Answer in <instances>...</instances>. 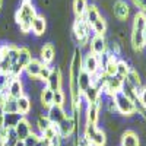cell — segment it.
Masks as SVG:
<instances>
[{"mask_svg":"<svg viewBox=\"0 0 146 146\" xmlns=\"http://www.w3.org/2000/svg\"><path fill=\"white\" fill-rule=\"evenodd\" d=\"M82 51L80 48H75L72 54L70 66H69V91H70V107L73 111H82V95L78 88V78L82 70Z\"/></svg>","mask_w":146,"mask_h":146,"instance_id":"6da1fadb","label":"cell"},{"mask_svg":"<svg viewBox=\"0 0 146 146\" xmlns=\"http://www.w3.org/2000/svg\"><path fill=\"white\" fill-rule=\"evenodd\" d=\"M36 13V7L34 5L32 0H21L19 7L15 13V21L19 25V29L22 34H29L31 32V25L32 21L35 19Z\"/></svg>","mask_w":146,"mask_h":146,"instance_id":"7a4b0ae2","label":"cell"},{"mask_svg":"<svg viewBox=\"0 0 146 146\" xmlns=\"http://www.w3.org/2000/svg\"><path fill=\"white\" fill-rule=\"evenodd\" d=\"M145 27H146V13L137 10L136 15L133 16V27H131V35H130L131 47L136 53H140L145 50V42H143Z\"/></svg>","mask_w":146,"mask_h":146,"instance_id":"3957f363","label":"cell"},{"mask_svg":"<svg viewBox=\"0 0 146 146\" xmlns=\"http://www.w3.org/2000/svg\"><path fill=\"white\" fill-rule=\"evenodd\" d=\"M113 101L115 104V110L120 115L123 117H133L137 114V107H136V102L130 100L127 95H124L123 92H118L117 95L113 96Z\"/></svg>","mask_w":146,"mask_h":146,"instance_id":"277c9868","label":"cell"},{"mask_svg":"<svg viewBox=\"0 0 146 146\" xmlns=\"http://www.w3.org/2000/svg\"><path fill=\"white\" fill-rule=\"evenodd\" d=\"M72 32L73 36H75L76 42L79 44V48H83L89 44L91 40V27L86 23L83 18H76L75 22H73V27H72Z\"/></svg>","mask_w":146,"mask_h":146,"instance_id":"5b68a950","label":"cell"},{"mask_svg":"<svg viewBox=\"0 0 146 146\" xmlns=\"http://www.w3.org/2000/svg\"><path fill=\"white\" fill-rule=\"evenodd\" d=\"M83 137L91 143V146H105L107 145V135L101 127H98V124L85 123Z\"/></svg>","mask_w":146,"mask_h":146,"instance_id":"8992f818","label":"cell"},{"mask_svg":"<svg viewBox=\"0 0 146 146\" xmlns=\"http://www.w3.org/2000/svg\"><path fill=\"white\" fill-rule=\"evenodd\" d=\"M121 89H123V79L113 76V78H107V80L104 82L102 88H101V92L107 98H113L114 95L121 92Z\"/></svg>","mask_w":146,"mask_h":146,"instance_id":"52a82bcc","label":"cell"},{"mask_svg":"<svg viewBox=\"0 0 146 146\" xmlns=\"http://www.w3.org/2000/svg\"><path fill=\"white\" fill-rule=\"evenodd\" d=\"M57 130H58V135L62 136V139H70L73 135H78V127L75 123V118L70 114H67L62 123L57 124Z\"/></svg>","mask_w":146,"mask_h":146,"instance_id":"ba28073f","label":"cell"},{"mask_svg":"<svg viewBox=\"0 0 146 146\" xmlns=\"http://www.w3.org/2000/svg\"><path fill=\"white\" fill-rule=\"evenodd\" d=\"M82 69L85 72H88L91 76H95L98 72H101V63H100V57L92 54L88 51L82 58Z\"/></svg>","mask_w":146,"mask_h":146,"instance_id":"9c48e42d","label":"cell"},{"mask_svg":"<svg viewBox=\"0 0 146 146\" xmlns=\"http://www.w3.org/2000/svg\"><path fill=\"white\" fill-rule=\"evenodd\" d=\"M89 51L95 56H104L108 50V41L104 35H94L92 38L89 40Z\"/></svg>","mask_w":146,"mask_h":146,"instance_id":"30bf717a","label":"cell"},{"mask_svg":"<svg viewBox=\"0 0 146 146\" xmlns=\"http://www.w3.org/2000/svg\"><path fill=\"white\" fill-rule=\"evenodd\" d=\"M45 86L48 89H51L53 92L63 89V73H62V69L60 67H53L51 69L50 76H48V79L45 80Z\"/></svg>","mask_w":146,"mask_h":146,"instance_id":"8fae6325","label":"cell"},{"mask_svg":"<svg viewBox=\"0 0 146 146\" xmlns=\"http://www.w3.org/2000/svg\"><path fill=\"white\" fill-rule=\"evenodd\" d=\"M6 95L13 100H18L22 95H25V83H23V80L21 78H12Z\"/></svg>","mask_w":146,"mask_h":146,"instance_id":"7c38bea8","label":"cell"},{"mask_svg":"<svg viewBox=\"0 0 146 146\" xmlns=\"http://www.w3.org/2000/svg\"><path fill=\"white\" fill-rule=\"evenodd\" d=\"M101 105H102V100L100 102H95V104H86V108H85V120L86 121H85V123L98 124Z\"/></svg>","mask_w":146,"mask_h":146,"instance_id":"4fadbf2b","label":"cell"},{"mask_svg":"<svg viewBox=\"0 0 146 146\" xmlns=\"http://www.w3.org/2000/svg\"><path fill=\"white\" fill-rule=\"evenodd\" d=\"M13 129H15V133H16V136H18L19 140H25L34 131V127L31 124V121L27 117H21V120L18 121V124Z\"/></svg>","mask_w":146,"mask_h":146,"instance_id":"5bb4252c","label":"cell"},{"mask_svg":"<svg viewBox=\"0 0 146 146\" xmlns=\"http://www.w3.org/2000/svg\"><path fill=\"white\" fill-rule=\"evenodd\" d=\"M113 15L121 21V22H126L129 19V15H130V6L127 2L124 0H115L114 5H113Z\"/></svg>","mask_w":146,"mask_h":146,"instance_id":"9a60e30c","label":"cell"},{"mask_svg":"<svg viewBox=\"0 0 146 146\" xmlns=\"http://www.w3.org/2000/svg\"><path fill=\"white\" fill-rule=\"evenodd\" d=\"M67 113H66V110L64 107H60V105H51L50 108L47 110V117L50 118V121L53 124H58V123H62V121L66 118Z\"/></svg>","mask_w":146,"mask_h":146,"instance_id":"2e32d148","label":"cell"},{"mask_svg":"<svg viewBox=\"0 0 146 146\" xmlns=\"http://www.w3.org/2000/svg\"><path fill=\"white\" fill-rule=\"evenodd\" d=\"M40 60L44 64L51 66V63L56 60V47L51 42H47L41 47L40 50Z\"/></svg>","mask_w":146,"mask_h":146,"instance_id":"e0dca14e","label":"cell"},{"mask_svg":"<svg viewBox=\"0 0 146 146\" xmlns=\"http://www.w3.org/2000/svg\"><path fill=\"white\" fill-rule=\"evenodd\" d=\"M41 67H42V62L40 58H34L27 64L25 70H23V73L28 76V79L31 80H38V76H40V72H41Z\"/></svg>","mask_w":146,"mask_h":146,"instance_id":"ac0fdd59","label":"cell"},{"mask_svg":"<svg viewBox=\"0 0 146 146\" xmlns=\"http://www.w3.org/2000/svg\"><path fill=\"white\" fill-rule=\"evenodd\" d=\"M102 92H101V89L96 86V85H91V86L85 91L83 94H82V98L86 101V104H95V102H100L101 100H102Z\"/></svg>","mask_w":146,"mask_h":146,"instance_id":"d6986e66","label":"cell"},{"mask_svg":"<svg viewBox=\"0 0 146 146\" xmlns=\"http://www.w3.org/2000/svg\"><path fill=\"white\" fill-rule=\"evenodd\" d=\"M47 31V19L44 15H36L35 19L32 21V25H31V32L36 36H41L44 35Z\"/></svg>","mask_w":146,"mask_h":146,"instance_id":"ffe728a7","label":"cell"},{"mask_svg":"<svg viewBox=\"0 0 146 146\" xmlns=\"http://www.w3.org/2000/svg\"><path fill=\"white\" fill-rule=\"evenodd\" d=\"M0 136H2L3 146H16V143L19 142L16 133H15V129H12V127H5L0 131Z\"/></svg>","mask_w":146,"mask_h":146,"instance_id":"44dd1931","label":"cell"},{"mask_svg":"<svg viewBox=\"0 0 146 146\" xmlns=\"http://www.w3.org/2000/svg\"><path fill=\"white\" fill-rule=\"evenodd\" d=\"M16 107H18V113L22 115V117H27L31 110H32V102H31V98L29 95H22L21 98L16 100Z\"/></svg>","mask_w":146,"mask_h":146,"instance_id":"7402d4cb","label":"cell"},{"mask_svg":"<svg viewBox=\"0 0 146 146\" xmlns=\"http://www.w3.org/2000/svg\"><path fill=\"white\" fill-rule=\"evenodd\" d=\"M120 146H140L139 135L135 130H126L121 135V143Z\"/></svg>","mask_w":146,"mask_h":146,"instance_id":"603a6c76","label":"cell"},{"mask_svg":"<svg viewBox=\"0 0 146 146\" xmlns=\"http://www.w3.org/2000/svg\"><path fill=\"white\" fill-rule=\"evenodd\" d=\"M100 16H101V13H100V9L96 7V5H88L86 12H85V15H83V19L86 21L88 25L92 27Z\"/></svg>","mask_w":146,"mask_h":146,"instance_id":"cb8c5ba5","label":"cell"},{"mask_svg":"<svg viewBox=\"0 0 146 146\" xmlns=\"http://www.w3.org/2000/svg\"><path fill=\"white\" fill-rule=\"evenodd\" d=\"M32 60V54H31V50L28 47H19V56H18V62L15 64H18L21 69L25 70L27 64Z\"/></svg>","mask_w":146,"mask_h":146,"instance_id":"d4e9b609","label":"cell"},{"mask_svg":"<svg viewBox=\"0 0 146 146\" xmlns=\"http://www.w3.org/2000/svg\"><path fill=\"white\" fill-rule=\"evenodd\" d=\"M91 85H92V76L89 75L88 72H85V70L82 69L80 73H79V78H78V88H79L80 95L86 91Z\"/></svg>","mask_w":146,"mask_h":146,"instance_id":"484cf974","label":"cell"},{"mask_svg":"<svg viewBox=\"0 0 146 146\" xmlns=\"http://www.w3.org/2000/svg\"><path fill=\"white\" fill-rule=\"evenodd\" d=\"M53 95L54 92L51 89H48L47 86H44L41 89V94H40V102H41V107L44 110H48L51 105H53Z\"/></svg>","mask_w":146,"mask_h":146,"instance_id":"4316f807","label":"cell"},{"mask_svg":"<svg viewBox=\"0 0 146 146\" xmlns=\"http://www.w3.org/2000/svg\"><path fill=\"white\" fill-rule=\"evenodd\" d=\"M91 29L94 31V35H104L107 34V29H108V25H107V19L101 15L98 19H96V22L94 23V25L91 27Z\"/></svg>","mask_w":146,"mask_h":146,"instance_id":"83f0119b","label":"cell"},{"mask_svg":"<svg viewBox=\"0 0 146 146\" xmlns=\"http://www.w3.org/2000/svg\"><path fill=\"white\" fill-rule=\"evenodd\" d=\"M126 80L129 82V83H131L133 86H135L137 91L143 86V82H142V78H140V75H139V72L135 69V67H131L130 69V72H129V75H127V78H126Z\"/></svg>","mask_w":146,"mask_h":146,"instance_id":"f1b7e54d","label":"cell"},{"mask_svg":"<svg viewBox=\"0 0 146 146\" xmlns=\"http://www.w3.org/2000/svg\"><path fill=\"white\" fill-rule=\"evenodd\" d=\"M0 108L3 110L5 114H10V113H18V107H16V100L10 98V96L5 95L3 102L0 105Z\"/></svg>","mask_w":146,"mask_h":146,"instance_id":"f546056e","label":"cell"},{"mask_svg":"<svg viewBox=\"0 0 146 146\" xmlns=\"http://www.w3.org/2000/svg\"><path fill=\"white\" fill-rule=\"evenodd\" d=\"M130 69H131V66L126 62V60L118 58V62H117V75H115V76L124 80V79L127 78V75H129Z\"/></svg>","mask_w":146,"mask_h":146,"instance_id":"4dcf8cb0","label":"cell"},{"mask_svg":"<svg viewBox=\"0 0 146 146\" xmlns=\"http://www.w3.org/2000/svg\"><path fill=\"white\" fill-rule=\"evenodd\" d=\"M88 7V0H73V13L76 18H83Z\"/></svg>","mask_w":146,"mask_h":146,"instance_id":"1f68e13d","label":"cell"},{"mask_svg":"<svg viewBox=\"0 0 146 146\" xmlns=\"http://www.w3.org/2000/svg\"><path fill=\"white\" fill-rule=\"evenodd\" d=\"M10 80H12V76L9 75V73L0 72V95H6Z\"/></svg>","mask_w":146,"mask_h":146,"instance_id":"d6a6232c","label":"cell"},{"mask_svg":"<svg viewBox=\"0 0 146 146\" xmlns=\"http://www.w3.org/2000/svg\"><path fill=\"white\" fill-rule=\"evenodd\" d=\"M21 114L19 113H10V114H5V127H12L13 129L18 121L21 120Z\"/></svg>","mask_w":146,"mask_h":146,"instance_id":"836d02e7","label":"cell"},{"mask_svg":"<svg viewBox=\"0 0 146 146\" xmlns=\"http://www.w3.org/2000/svg\"><path fill=\"white\" fill-rule=\"evenodd\" d=\"M53 123L50 121V118L47 117V114L44 115V114H41V115H38V118H36V127H38V131H40V135L47 129V127H50Z\"/></svg>","mask_w":146,"mask_h":146,"instance_id":"e575fe53","label":"cell"},{"mask_svg":"<svg viewBox=\"0 0 146 146\" xmlns=\"http://www.w3.org/2000/svg\"><path fill=\"white\" fill-rule=\"evenodd\" d=\"M64 101H66V94L63 92V89L54 91V95H53V105L64 107Z\"/></svg>","mask_w":146,"mask_h":146,"instance_id":"d590c367","label":"cell"},{"mask_svg":"<svg viewBox=\"0 0 146 146\" xmlns=\"http://www.w3.org/2000/svg\"><path fill=\"white\" fill-rule=\"evenodd\" d=\"M56 135H58V130H57V126L56 124H51L50 127H47L42 133H41V137H44V139H47V140H50L51 137H54Z\"/></svg>","mask_w":146,"mask_h":146,"instance_id":"8d00e7d4","label":"cell"},{"mask_svg":"<svg viewBox=\"0 0 146 146\" xmlns=\"http://www.w3.org/2000/svg\"><path fill=\"white\" fill-rule=\"evenodd\" d=\"M107 53H110V54H114V56H120L121 54V47H120V42L118 41H115V40H113V41H110L108 42V50H107Z\"/></svg>","mask_w":146,"mask_h":146,"instance_id":"74e56055","label":"cell"},{"mask_svg":"<svg viewBox=\"0 0 146 146\" xmlns=\"http://www.w3.org/2000/svg\"><path fill=\"white\" fill-rule=\"evenodd\" d=\"M41 139V136H40V133H36V131H32L31 135L25 139V140H22L23 142V145L25 146H35L36 143H38V140Z\"/></svg>","mask_w":146,"mask_h":146,"instance_id":"f35d334b","label":"cell"},{"mask_svg":"<svg viewBox=\"0 0 146 146\" xmlns=\"http://www.w3.org/2000/svg\"><path fill=\"white\" fill-rule=\"evenodd\" d=\"M51 66H48V64H44L42 63V67H41V72H40V76H38V80L40 82H44L48 79V76H50V73H51Z\"/></svg>","mask_w":146,"mask_h":146,"instance_id":"ab89813d","label":"cell"},{"mask_svg":"<svg viewBox=\"0 0 146 146\" xmlns=\"http://www.w3.org/2000/svg\"><path fill=\"white\" fill-rule=\"evenodd\" d=\"M75 146H91V143L83 137V135H78L75 136Z\"/></svg>","mask_w":146,"mask_h":146,"instance_id":"60d3db41","label":"cell"},{"mask_svg":"<svg viewBox=\"0 0 146 146\" xmlns=\"http://www.w3.org/2000/svg\"><path fill=\"white\" fill-rule=\"evenodd\" d=\"M133 5H135L140 12H143V13H146V0H131Z\"/></svg>","mask_w":146,"mask_h":146,"instance_id":"b9f144b4","label":"cell"},{"mask_svg":"<svg viewBox=\"0 0 146 146\" xmlns=\"http://www.w3.org/2000/svg\"><path fill=\"white\" fill-rule=\"evenodd\" d=\"M48 143H50V146H62L63 143V139L60 135H56L54 137H51L50 140H48Z\"/></svg>","mask_w":146,"mask_h":146,"instance_id":"7bdbcfd3","label":"cell"},{"mask_svg":"<svg viewBox=\"0 0 146 146\" xmlns=\"http://www.w3.org/2000/svg\"><path fill=\"white\" fill-rule=\"evenodd\" d=\"M3 129H5V113H3V110L0 108V131Z\"/></svg>","mask_w":146,"mask_h":146,"instance_id":"ee69618b","label":"cell"},{"mask_svg":"<svg viewBox=\"0 0 146 146\" xmlns=\"http://www.w3.org/2000/svg\"><path fill=\"white\" fill-rule=\"evenodd\" d=\"M35 146H50V143H48V140H47V139L41 137V139L38 140V143H36Z\"/></svg>","mask_w":146,"mask_h":146,"instance_id":"f6af8a7d","label":"cell"},{"mask_svg":"<svg viewBox=\"0 0 146 146\" xmlns=\"http://www.w3.org/2000/svg\"><path fill=\"white\" fill-rule=\"evenodd\" d=\"M143 42H145V47H146V27L143 29Z\"/></svg>","mask_w":146,"mask_h":146,"instance_id":"bcb514c9","label":"cell"},{"mask_svg":"<svg viewBox=\"0 0 146 146\" xmlns=\"http://www.w3.org/2000/svg\"><path fill=\"white\" fill-rule=\"evenodd\" d=\"M16 146H25V145H23V142H22V140H19V142L16 143Z\"/></svg>","mask_w":146,"mask_h":146,"instance_id":"7dc6e473","label":"cell"},{"mask_svg":"<svg viewBox=\"0 0 146 146\" xmlns=\"http://www.w3.org/2000/svg\"><path fill=\"white\" fill-rule=\"evenodd\" d=\"M2 6H3V0H0V10H2Z\"/></svg>","mask_w":146,"mask_h":146,"instance_id":"c3c4849f","label":"cell"},{"mask_svg":"<svg viewBox=\"0 0 146 146\" xmlns=\"http://www.w3.org/2000/svg\"><path fill=\"white\" fill-rule=\"evenodd\" d=\"M0 146H3V143H2V136H0Z\"/></svg>","mask_w":146,"mask_h":146,"instance_id":"681fc988","label":"cell"},{"mask_svg":"<svg viewBox=\"0 0 146 146\" xmlns=\"http://www.w3.org/2000/svg\"><path fill=\"white\" fill-rule=\"evenodd\" d=\"M0 72H2V67H0Z\"/></svg>","mask_w":146,"mask_h":146,"instance_id":"f907efd6","label":"cell"}]
</instances>
